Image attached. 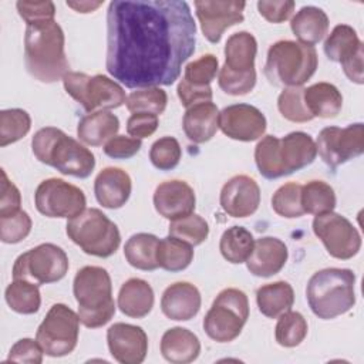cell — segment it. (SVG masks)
<instances>
[{
    "label": "cell",
    "mask_w": 364,
    "mask_h": 364,
    "mask_svg": "<svg viewBox=\"0 0 364 364\" xmlns=\"http://www.w3.org/2000/svg\"><path fill=\"white\" fill-rule=\"evenodd\" d=\"M196 24L183 0H114L105 67L128 88L173 84L193 54Z\"/></svg>",
    "instance_id": "obj_1"
},
{
    "label": "cell",
    "mask_w": 364,
    "mask_h": 364,
    "mask_svg": "<svg viewBox=\"0 0 364 364\" xmlns=\"http://www.w3.org/2000/svg\"><path fill=\"white\" fill-rule=\"evenodd\" d=\"M64 31L55 20L28 24L24 34V64L36 80L51 84L70 71Z\"/></svg>",
    "instance_id": "obj_2"
},
{
    "label": "cell",
    "mask_w": 364,
    "mask_h": 364,
    "mask_svg": "<svg viewBox=\"0 0 364 364\" xmlns=\"http://www.w3.org/2000/svg\"><path fill=\"white\" fill-rule=\"evenodd\" d=\"M317 155L316 142L301 131L283 138L266 135L255 148V162L266 179H277L310 165Z\"/></svg>",
    "instance_id": "obj_3"
},
{
    "label": "cell",
    "mask_w": 364,
    "mask_h": 364,
    "mask_svg": "<svg viewBox=\"0 0 364 364\" xmlns=\"http://www.w3.org/2000/svg\"><path fill=\"white\" fill-rule=\"evenodd\" d=\"M34 156L58 172L75 178H88L95 168L94 154L55 127L38 129L31 139Z\"/></svg>",
    "instance_id": "obj_4"
},
{
    "label": "cell",
    "mask_w": 364,
    "mask_h": 364,
    "mask_svg": "<svg viewBox=\"0 0 364 364\" xmlns=\"http://www.w3.org/2000/svg\"><path fill=\"white\" fill-rule=\"evenodd\" d=\"M355 274L350 269L327 267L316 272L306 287L311 311L321 320L346 314L355 304Z\"/></svg>",
    "instance_id": "obj_5"
},
{
    "label": "cell",
    "mask_w": 364,
    "mask_h": 364,
    "mask_svg": "<svg viewBox=\"0 0 364 364\" xmlns=\"http://www.w3.org/2000/svg\"><path fill=\"white\" fill-rule=\"evenodd\" d=\"M80 321L88 328L107 324L115 314L112 284L108 272L100 266L81 267L73 283Z\"/></svg>",
    "instance_id": "obj_6"
},
{
    "label": "cell",
    "mask_w": 364,
    "mask_h": 364,
    "mask_svg": "<svg viewBox=\"0 0 364 364\" xmlns=\"http://www.w3.org/2000/svg\"><path fill=\"white\" fill-rule=\"evenodd\" d=\"M318 57L313 46L280 40L270 46L263 73L276 87H301L316 73Z\"/></svg>",
    "instance_id": "obj_7"
},
{
    "label": "cell",
    "mask_w": 364,
    "mask_h": 364,
    "mask_svg": "<svg viewBox=\"0 0 364 364\" xmlns=\"http://www.w3.org/2000/svg\"><path fill=\"white\" fill-rule=\"evenodd\" d=\"M67 236L87 255L109 257L121 243L117 225L97 208L84 209L71 218L65 226Z\"/></svg>",
    "instance_id": "obj_8"
},
{
    "label": "cell",
    "mask_w": 364,
    "mask_h": 364,
    "mask_svg": "<svg viewBox=\"0 0 364 364\" xmlns=\"http://www.w3.org/2000/svg\"><path fill=\"white\" fill-rule=\"evenodd\" d=\"M249 318L247 296L239 289L222 290L203 318V330L218 343L233 341Z\"/></svg>",
    "instance_id": "obj_9"
},
{
    "label": "cell",
    "mask_w": 364,
    "mask_h": 364,
    "mask_svg": "<svg viewBox=\"0 0 364 364\" xmlns=\"http://www.w3.org/2000/svg\"><path fill=\"white\" fill-rule=\"evenodd\" d=\"M64 88L87 112L95 109H112L125 104L124 88L107 75H87L84 73L68 71L63 78Z\"/></svg>",
    "instance_id": "obj_10"
},
{
    "label": "cell",
    "mask_w": 364,
    "mask_h": 364,
    "mask_svg": "<svg viewBox=\"0 0 364 364\" xmlns=\"http://www.w3.org/2000/svg\"><path fill=\"white\" fill-rule=\"evenodd\" d=\"M68 272L65 252L53 243H41L23 255L13 264V279L28 280L37 286L61 280Z\"/></svg>",
    "instance_id": "obj_11"
},
{
    "label": "cell",
    "mask_w": 364,
    "mask_h": 364,
    "mask_svg": "<svg viewBox=\"0 0 364 364\" xmlns=\"http://www.w3.org/2000/svg\"><path fill=\"white\" fill-rule=\"evenodd\" d=\"M80 317L63 303L53 304L37 328L36 340L46 355L64 357L77 347Z\"/></svg>",
    "instance_id": "obj_12"
},
{
    "label": "cell",
    "mask_w": 364,
    "mask_h": 364,
    "mask_svg": "<svg viewBox=\"0 0 364 364\" xmlns=\"http://www.w3.org/2000/svg\"><path fill=\"white\" fill-rule=\"evenodd\" d=\"M34 203L37 210L47 218H74L85 209L84 192L60 178H50L36 189Z\"/></svg>",
    "instance_id": "obj_13"
},
{
    "label": "cell",
    "mask_w": 364,
    "mask_h": 364,
    "mask_svg": "<svg viewBox=\"0 0 364 364\" xmlns=\"http://www.w3.org/2000/svg\"><path fill=\"white\" fill-rule=\"evenodd\" d=\"M316 148L323 162L336 169L364 152V125L355 122L346 128L326 127L317 136Z\"/></svg>",
    "instance_id": "obj_14"
},
{
    "label": "cell",
    "mask_w": 364,
    "mask_h": 364,
    "mask_svg": "<svg viewBox=\"0 0 364 364\" xmlns=\"http://www.w3.org/2000/svg\"><path fill=\"white\" fill-rule=\"evenodd\" d=\"M313 232L323 242L327 253L336 259L347 260L361 247V236L353 223L334 212L316 215Z\"/></svg>",
    "instance_id": "obj_15"
},
{
    "label": "cell",
    "mask_w": 364,
    "mask_h": 364,
    "mask_svg": "<svg viewBox=\"0 0 364 364\" xmlns=\"http://www.w3.org/2000/svg\"><path fill=\"white\" fill-rule=\"evenodd\" d=\"M323 48L328 60L343 65L350 81L363 84V43L351 26H336L326 38Z\"/></svg>",
    "instance_id": "obj_16"
},
{
    "label": "cell",
    "mask_w": 364,
    "mask_h": 364,
    "mask_svg": "<svg viewBox=\"0 0 364 364\" xmlns=\"http://www.w3.org/2000/svg\"><path fill=\"white\" fill-rule=\"evenodd\" d=\"M245 1H219V0H203L195 1L196 17L200 24L203 36L210 43H219L223 31L235 24L243 21Z\"/></svg>",
    "instance_id": "obj_17"
},
{
    "label": "cell",
    "mask_w": 364,
    "mask_h": 364,
    "mask_svg": "<svg viewBox=\"0 0 364 364\" xmlns=\"http://www.w3.org/2000/svg\"><path fill=\"white\" fill-rule=\"evenodd\" d=\"M266 117L249 104H233L219 112V128L236 141L250 142L259 139L266 131Z\"/></svg>",
    "instance_id": "obj_18"
},
{
    "label": "cell",
    "mask_w": 364,
    "mask_h": 364,
    "mask_svg": "<svg viewBox=\"0 0 364 364\" xmlns=\"http://www.w3.org/2000/svg\"><path fill=\"white\" fill-rule=\"evenodd\" d=\"M111 355L121 364H141L148 353V337L139 326L115 323L107 330Z\"/></svg>",
    "instance_id": "obj_19"
},
{
    "label": "cell",
    "mask_w": 364,
    "mask_h": 364,
    "mask_svg": "<svg viewBox=\"0 0 364 364\" xmlns=\"http://www.w3.org/2000/svg\"><path fill=\"white\" fill-rule=\"evenodd\" d=\"M220 206L232 218H246L253 215L260 203V188L247 175L230 178L220 191Z\"/></svg>",
    "instance_id": "obj_20"
},
{
    "label": "cell",
    "mask_w": 364,
    "mask_h": 364,
    "mask_svg": "<svg viewBox=\"0 0 364 364\" xmlns=\"http://www.w3.org/2000/svg\"><path fill=\"white\" fill-rule=\"evenodd\" d=\"M195 192L189 183L179 179L159 183L154 193V206L165 219L185 218L195 210Z\"/></svg>",
    "instance_id": "obj_21"
},
{
    "label": "cell",
    "mask_w": 364,
    "mask_h": 364,
    "mask_svg": "<svg viewBox=\"0 0 364 364\" xmlns=\"http://www.w3.org/2000/svg\"><path fill=\"white\" fill-rule=\"evenodd\" d=\"M287 257L289 252L284 242L273 236H264L255 242L246 266L253 276L270 277L283 269Z\"/></svg>",
    "instance_id": "obj_22"
},
{
    "label": "cell",
    "mask_w": 364,
    "mask_h": 364,
    "mask_svg": "<svg viewBox=\"0 0 364 364\" xmlns=\"http://www.w3.org/2000/svg\"><path fill=\"white\" fill-rule=\"evenodd\" d=\"M200 303L202 299L196 286L188 282H176L165 289L161 310L171 320L186 321L199 313Z\"/></svg>",
    "instance_id": "obj_23"
},
{
    "label": "cell",
    "mask_w": 364,
    "mask_h": 364,
    "mask_svg": "<svg viewBox=\"0 0 364 364\" xmlns=\"http://www.w3.org/2000/svg\"><path fill=\"white\" fill-rule=\"evenodd\" d=\"M131 178L121 168L108 166L102 169L94 181L95 198L98 203L107 209L124 206L131 195Z\"/></svg>",
    "instance_id": "obj_24"
},
{
    "label": "cell",
    "mask_w": 364,
    "mask_h": 364,
    "mask_svg": "<svg viewBox=\"0 0 364 364\" xmlns=\"http://www.w3.org/2000/svg\"><path fill=\"white\" fill-rule=\"evenodd\" d=\"M182 127L189 141L195 144L208 142L219 128L218 107L212 101H205L186 108Z\"/></svg>",
    "instance_id": "obj_25"
},
{
    "label": "cell",
    "mask_w": 364,
    "mask_h": 364,
    "mask_svg": "<svg viewBox=\"0 0 364 364\" xmlns=\"http://www.w3.org/2000/svg\"><path fill=\"white\" fill-rule=\"evenodd\" d=\"M161 353L169 363L188 364L198 358L200 353V341L191 330L172 327L166 330L161 338Z\"/></svg>",
    "instance_id": "obj_26"
},
{
    "label": "cell",
    "mask_w": 364,
    "mask_h": 364,
    "mask_svg": "<svg viewBox=\"0 0 364 364\" xmlns=\"http://www.w3.org/2000/svg\"><path fill=\"white\" fill-rule=\"evenodd\" d=\"M119 310L132 318H142L149 314L154 307V290L151 284L142 279H128L118 293Z\"/></svg>",
    "instance_id": "obj_27"
},
{
    "label": "cell",
    "mask_w": 364,
    "mask_h": 364,
    "mask_svg": "<svg viewBox=\"0 0 364 364\" xmlns=\"http://www.w3.org/2000/svg\"><path fill=\"white\" fill-rule=\"evenodd\" d=\"M119 119L109 111H95L84 115L77 125L78 138L91 146H100L115 136Z\"/></svg>",
    "instance_id": "obj_28"
},
{
    "label": "cell",
    "mask_w": 364,
    "mask_h": 364,
    "mask_svg": "<svg viewBox=\"0 0 364 364\" xmlns=\"http://www.w3.org/2000/svg\"><path fill=\"white\" fill-rule=\"evenodd\" d=\"M290 28L300 43L313 46L327 34L328 17L320 7L304 6L291 18Z\"/></svg>",
    "instance_id": "obj_29"
},
{
    "label": "cell",
    "mask_w": 364,
    "mask_h": 364,
    "mask_svg": "<svg viewBox=\"0 0 364 364\" xmlns=\"http://www.w3.org/2000/svg\"><path fill=\"white\" fill-rule=\"evenodd\" d=\"M257 41L253 34L239 31L232 34L225 44V64L230 71L247 73L255 70Z\"/></svg>",
    "instance_id": "obj_30"
},
{
    "label": "cell",
    "mask_w": 364,
    "mask_h": 364,
    "mask_svg": "<svg viewBox=\"0 0 364 364\" xmlns=\"http://www.w3.org/2000/svg\"><path fill=\"white\" fill-rule=\"evenodd\" d=\"M303 98L313 118H334L343 107L341 92L330 82H316L304 88Z\"/></svg>",
    "instance_id": "obj_31"
},
{
    "label": "cell",
    "mask_w": 364,
    "mask_h": 364,
    "mask_svg": "<svg viewBox=\"0 0 364 364\" xmlns=\"http://www.w3.org/2000/svg\"><path fill=\"white\" fill-rule=\"evenodd\" d=\"M256 301L260 313L269 318H277L289 311L294 303L293 287L287 282H274L264 284L256 291Z\"/></svg>",
    "instance_id": "obj_32"
},
{
    "label": "cell",
    "mask_w": 364,
    "mask_h": 364,
    "mask_svg": "<svg viewBox=\"0 0 364 364\" xmlns=\"http://www.w3.org/2000/svg\"><path fill=\"white\" fill-rule=\"evenodd\" d=\"M158 245L159 239L151 233L132 235L125 246L124 255L127 262L139 270H155L158 266Z\"/></svg>",
    "instance_id": "obj_33"
},
{
    "label": "cell",
    "mask_w": 364,
    "mask_h": 364,
    "mask_svg": "<svg viewBox=\"0 0 364 364\" xmlns=\"http://www.w3.org/2000/svg\"><path fill=\"white\" fill-rule=\"evenodd\" d=\"M255 246V239L252 233L243 226L228 228L219 242V250L222 256L233 263L240 264L247 260Z\"/></svg>",
    "instance_id": "obj_34"
},
{
    "label": "cell",
    "mask_w": 364,
    "mask_h": 364,
    "mask_svg": "<svg viewBox=\"0 0 364 364\" xmlns=\"http://www.w3.org/2000/svg\"><path fill=\"white\" fill-rule=\"evenodd\" d=\"M158 266L168 272H181L186 269L193 260V247L192 245L168 236L159 239L158 245Z\"/></svg>",
    "instance_id": "obj_35"
},
{
    "label": "cell",
    "mask_w": 364,
    "mask_h": 364,
    "mask_svg": "<svg viewBox=\"0 0 364 364\" xmlns=\"http://www.w3.org/2000/svg\"><path fill=\"white\" fill-rule=\"evenodd\" d=\"M9 307L20 314L37 313L41 304L38 286L23 279H13L4 293Z\"/></svg>",
    "instance_id": "obj_36"
},
{
    "label": "cell",
    "mask_w": 364,
    "mask_h": 364,
    "mask_svg": "<svg viewBox=\"0 0 364 364\" xmlns=\"http://www.w3.org/2000/svg\"><path fill=\"white\" fill-rule=\"evenodd\" d=\"M334 189L323 181H310L301 186V206L304 213L321 215L336 208Z\"/></svg>",
    "instance_id": "obj_37"
},
{
    "label": "cell",
    "mask_w": 364,
    "mask_h": 364,
    "mask_svg": "<svg viewBox=\"0 0 364 364\" xmlns=\"http://www.w3.org/2000/svg\"><path fill=\"white\" fill-rule=\"evenodd\" d=\"M307 321L299 311H286L279 316L274 337L276 341L283 347H296L307 336Z\"/></svg>",
    "instance_id": "obj_38"
},
{
    "label": "cell",
    "mask_w": 364,
    "mask_h": 364,
    "mask_svg": "<svg viewBox=\"0 0 364 364\" xmlns=\"http://www.w3.org/2000/svg\"><path fill=\"white\" fill-rule=\"evenodd\" d=\"M31 128V118L21 108L3 109L0 112V146H7L17 142Z\"/></svg>",
    "instance_id": "obj_39"
},
{
    "label": "cell",
    "mask_w": 364,
    "mask_h": 364,
    "mask_svg": "<svg viewBox=\"0 0 364 364\" xmlns=\"http://www.w3.org/2000/svg\"><path fill=\"white\" fill-rule=\"evenodd\" d=\"M168 102L166 92L159 87H146L132 91L125 101L128 111L131 112H146L159 115L165 111Z\"/></svg>",
    "instance_id": "obj_40"
},
{
    "label": "cell",
    "mask_w": 364,
    "mask_h": 364,
    "mask_svg": "<svg viewBox=\"0 0 364 364\" xmlns=\"http://www.w3.org/2000/svg\"><path fill=\"white\" fill-rule=\"evenodd\" d=\"M209 235L208 222L195 213H191L185 218L171 220L169 223V236L181 239L192 246H198L206 240Z\"/></svg>",
    "instance_id": "obj_41"
},
{
    "label": "cell",
    "mask_w": 364,
    "mask_h": 364,
    "mask_svg": "<svg viewBox=\"0 0 364 364\" xmlns=\"http://www.w3.org/2000/svg\"><path fill=\"white\" fill-rule=\"evenodd\" d=\"M272 208L279 216L287 219L304 215L301 206V185L296 182L282 185L272 198Z\"/></svg>",
    "instance_id": "obj_42"
},
{
    "label": "cell",
    "mask_w": 364,
    "mask_h": 364,
    "mask_svg": "<svg viewBox=\"0 0 364 364\" xmlns=\"http://www.w3.org/2000/svg\"><path fill=\"white\" fill-rule=\"evenodd\" d=\"M303 92V87H289L280 92L277 98V108L286 119L291 122H307L313 119V115L304 104Z\"/></svg>",
    "instance_id": "obj_43"
},
{
    "label": "cell",
    "mask_w": 364,
    "mask_h": 364,
    "mask_svg": "<svg viewBox=\"0 0 364 364\" xmlns=\"http://www.w3.org/2000/svg\"><path fill=\"white\" fill-rule=\"evenodd\" d=\"M182 156V149L173 136H162L156 139L149 151V159L159 171L173 169Z\"/></svg>",
    "instance_id": "obj_44"
},
{
    "label": "cell",
    "mask_w": 364,
    "mask_h": 364,
    "mask_svg": "<svg viewBox=\"0 0 364 364\" xmlns=\"http://www.w3.org/2000/svg\"><path fill=\"white\" fill-rule=\"evenodd\" d=\"M31 218L27 212L18 209L10 215L0 216V239L4 243H18L31 232Z\"/></svg>",
    "instance_id": "obj_45"
},
{
    "label": "cell",
    "mask_w": 364,
    "mask_h": 364,
    "mask_svg": "<svg viewBox=\"0 0 364 364\" xmlns=\"http://www.w3.org/2000/svg\"><path fill=\"white\" fill-rule=\"evenodd\" d=\"M218 68H219L218 58L213 54H203L198 60L191 61L185 67L183 80L198 87L209 85L212 80L216 77Z\"/></svg>",
    "instance_id": "obj_46"
},
{
    "label": "cell",
    "mask_w": 364,
    "mask_h": 364,
    "mask_svg": "<svg viewBox=\"0 0 364 364\" xmlns=\"http://www.w3.org/2000/svg\"><path fill=\"white\" fill-rule=\"evenodd\" d=\"M218 84L223 92L229 95H245L250 92L256 84V70L247 73H235L222 67Z\"/></svg>",
    "instance_id": "obj_47"
},
{
    "label": "cell",
    "mask_w": 364,
    "mask_h": 364,
    "mask_svg": "<svg viewBox=\"0 0 364 364\" xmlns=\"http://www.w3.org/2000/svg\"><path fill=\"white\" fill-rule=\"evenodd\" d=\"M17 11L20 17L26 21V24H34L41 21L54 20L55 6L53 1H26L20 0L16 3Z\"/></svg>",
    "instance_id": "obj_48"
},
{
    "label": "cell",
    "mask_w": 364,
    "mask_h": 364,
    "mask_svg": "<svg viewBox=\"0 0 364 364\" xmlns=\"http://www.w3.org/2000/svg\"><path fill=\"white\" fill-rule=\"evenodd\" d=\"M141 139L125 135H115L104 144V154L114 159H128L139 152Z\"/></svg>",
    "instance_id": "obj_49"
},
{
    "label": "cell",
    "mask_w": 364,
    "mask_h": 364,
    "mask_svg": "<svg viewBox=\"0 0 364 364\" xmlns=\"http://www.w3.org/2000/svg\"><path fill=\"white\" fill-rule=\"evenodd\" d=\"M43 348L37 340L20 338L10 348L7 361L40 364L43 361Z\"/></svg>",
    "instance_id": "obj_50"
},
{
    "label": "cell",
    "mask_w": 364,
    "mask_h": 364,
    "mask_svg": "<svg viewBox=\"0 0 364 364\" xmlns=\"http://www.w3.org/2000/svg\"><path fill=\"white\" fill-rule=\"evenodd\" d=\"M159 125L158 115L146 112H135L127 121V132L129 136L142 139L152 135Z\"/></svg>",
    "instance_id": "obj_51"
},
{
    "label": "cell",
    "mask_w": 364,
    "mask_h": 364,
    "mask_svg": "<svg viewBox=\"0 0 364 364\" xmlns=\"http://www.w3.org/2000/svg\"><path fill=\"white\" fill-rule=\"evenodd\" d=\"M294 1L293 0H280V1H257V10L263 18H266L270 23H283L286 21L293 10H294Z\"/></svg>",
    "instance_id": "obj_52"
},
{
    "label": "cell",
    "mask_w": 364,
    "mask_h": 364,
    "mask_svg": "<svg viewBox=\"0 0 364 364\" xmlns=\"http://www.w3.org/2000/svg\"><path fill=\"white\" fill-rule=\"evenodd\" d=\"M176 92H178V97L181 100V104L185 108H189V107H192L195 104H199V102L212 101V97H213L210 85H203V87L192 85L188 81H185L183 78L179 81Z\"/></svg>",
    "instance_id": "obj_53"
},
{
    "label": "cell",
    "mask_w": 364,
    "mask_h": 364,
    "mask_svg": "<svg viewBox=\"0 0 364 364\" xmlns=\"http://www.w3.org/2000/svg\"><path fill=\"white\" fill-rule=\"evenodd\" d=\"M0 216L10 215L20 209L21 195L18 188L7 178L4 169H1V186H0Z\"/></svg>",
    "instance_id": "obj_54"
},
{
    "label": "cell",
    "mask_w": 364,
    "mask_h": 364,
    "mask_svg": "<svg viewBox=\"0 0 364 364\" xmlns=\"http://www.w3.org/2000/svg\"><path fill=\"white\" fill-rule=\"evenodd\" d=\"M102 4V1H80V3H74V1H67V6L74 9L78 13H91L94 11L97 7H100Z\"/></svg>",
    "instance_id": "obj_55"
}]
</instances>
